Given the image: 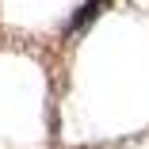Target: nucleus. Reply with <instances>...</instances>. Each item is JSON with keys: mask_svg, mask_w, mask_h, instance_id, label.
I'll return each instance as SVG.
<instances>
[{"mask_svg": "<svg viewBox=\"0 0 149 149\" xmlns=\"http://www.w3.org/2000/svg\"><path fill=\"white\" fill-rule=\"evenodd\" d=\"M107 4V0H88V4L80 8V15H73V23H69V35L73 31H80V27H88V23H92L96 15H100V8Z\"/></svg>", "mask_w": 149, "mask_h": 149, "instance_id": "1", "label": "nucleus"}]
</instances>
